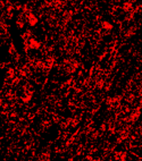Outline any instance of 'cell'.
<instances>
[{
    "instance_id": "obj_1",
    "label": "cell",
    "mask_w": 142,
    "mask_h": 161,
    "mask_svg": "<svg viewBox=\"0 0 142 161\" xmlns=\"http://www.w3.org/2000/svg\"><path fill=\"white\" fill-rule=\"evenodd\" d=\"M101 28L106 32H110L114 30V25L108 20H103V22H101Z\"/></svg>"
},
{
    "instance_id": "obj_2",
    "label": "cell",
    "mask_w": 142,
    "mask_h": 161,
    "mask_svg": "<svg viewBox=\"0 0 142 161\" xmlns=\"http://www.w3.org/2000/svg\"><path fill=\"white\" fill-rule=\"evenodd\" d=\"M141 43H142V40H141Z\"/></svg>"
}]
</instances>
